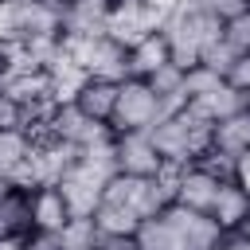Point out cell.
Segmentation results:
<instances>
[{
    "mask_svg": "<svg viewBox=\"0 0 250 250\" xmlns=\"http://www.w3.org/2000/svg\"><path fill=\"white\" fill-rule=\"evenodd\" d=\"M98 250H137V238H117V234H102Z\"/></svg>",
    "mask_w": 250,
    "mask_h": 250,
    "instance_id": "1f68e13d",
    "label": "cell"
},
{
    "mask_svg": "<svg viewBox=\"0 0 250 250\" xmlns=\"http://www.w3.org/2000/svg\"><path fill=\"white\" fill-rule=\"evenodd\" d=\"M55 242H59V250H98V242H102V230H98L94 215H90V219H82V215H70V219L62 223V230L55 234Z\"/></svg>",
    "mask_w": 250,
    "mask_h": 250,
    "instance_id": "ffe728a7",
    "label": "cell"
},
{
    "mask_svg": "<svg viewBox=\"0 0 250 250\" xmlns=\"http://www.w3.org/2000/svg\"><path fill=\"white\" fill-rule=\"evenodd\" d=\"M219 188H223V180L219 176H211V172H203L199 164H188L184 168V176H180V191H176V203L180 207H191V211H211V203H215V195H219Z\"/></svg>",
    "mask_w": 250,
    "mask_h": 250,
    "instance_id": "8fae6325",
    "label": "cell"
},
{
    "mask_svg": "<svg viewBox=\"0 0 250 250\" xmlns=\"http://www.w3.org/2000/svg\"><path fill=\"white\" fill-rule=\"evenodd\" d=\"M0 234H31V191H8L0 199Z\"/></svg>",
    "mask_w": 250,
    "mask_h": 250,
    "instance_id": "d6986e66",
    "label": "cell"
},
{
    "mask_svg": "<svg viewBox=\"0 0 250 250\" xmlns=\"http://www.w3.org/2000/svg\"><path fill=\"white\" fill-rule=\"evenodd\" d=\"M238 59H242V55H238L227 39H219V43H211V47L203 51V66H211V70H215V74H223V78H227V70H230Z\"/></svg>",
    "mask_w": 250,
    "mask_h": 250,
    "instance_id": "cb8c5ba5",
    "label": "cell"
},
{
    "mask_svg": "<svg viewBox=\"0 0 250 250\" xmlns=\"http://www.w3.org/2000/svg\"><path fill=\"white\" fill-rule=\"evenodd\" d=\"M211 250H250V238H246L242 230H230V234H223Z\"/></svg>",
    "mask_w": 250,
    "mask_h": 250,
    "instance_id": "f546056e",
    "label": "cell"
},
{
    "mask_svg": "<svg viewBox=\"0 0 250 250\" xmlns=\"http://www.w3.org/2000/svg\"><path fill=\"white\" fill-rule=\"evenodd\" d=\"M148 137H152L156 152L164 156V164H195V160L211 148V141H215V125L203 121L195 109L184 105L180 113L160 117V121L148 129Z\"/></svg>",
    "mask_w": 250,
    "mask_h": 250,
    "instance_id": "6da1fadb",
    "label": "cell"
},
{
    "mask_svg": "<svg viewBox=\"0 0 250 250\" xmlns=\"http://www.w3.org/2000/svg\"><path fill=\"white\" fill-rule=\"evenodd\" d=\"M62 51L102 82H125L129 78V51L117 47L109 35H62Z\"/></svg>",
    "mask_w": 250,
    "mask_h": 250,
    "instance_id": "3957f363",
    "label": "cell"
},
{
    "mask_svg": "<svg viewBox=\"0 0 250 250\" xmlns=\"http://www.w3.org/2000/svg\"><path fill=\"white\" fill-rule=\"evenodd\" d=\"M207 215L219 223V230H223V234L242 230V223L250 219V195H246L234 180H223V188H219V195H215V203H211V211H207Z\"/></svg>",
    "mask_w": 250,
    "mask_h": 250,
    "instance_id": "4fadbf2b",
    "label": "cell"
},
{
    "mask_svg": "<svg viewBox=\"0 0 250 250\" xmlns=\"http://www.w3.org/2000/svg\"><path fill=\"white\" fill-rule=\"evenodd\" d=\"M164 39H168L172 62L184 66V70H191V66L203 62V51L223 39V23H219L215 16H207V12L191 0L188 8H180V12H172V16L164 20Z\"/></svg>",
    "mask_w": 250,
    "mask_h": 250,
    "instance_id": "7a4b0ae2",
    "label": "cell"
},
{
    "mask_svg": "<svg viewBox=\"0 0 250 250\" xmlns=\"http://www.w3.org/2000/svg\"><path fill=\"white\" fill-rule=\"evenodd\" d=\"M59 191H62V199H66V211L70 215H82V219H90L98 207H102V195H105V184L102 180H94L86 168H70L66 172V180L59 184Z\"/></svg>",
    "mask_w": 250,
    "mask_h": 250,
    "instance_id": "9c48e42d",
    "label": "cell"
},
{
    "mask_svg": "<svg viewBox=\"0 0 250 250\" xmlns=\"http://www.w3.org/2000/svg\"><path fill=\"white\" fill-rule=\"evenodd\" d=\"M199 8H203L207 16H215L219 23H230V20H238L242 12H250V4H246V0H203Z\"/></svg>",
    "mask_w": 250,
    "mask_h": 250,
    "instance_id": "4316f807",
    "label": "cell"
},
{
    "mask_svg": "<svg viewBox=\"0 0 250 250\" xmlns=\"http://www.w3.org/2000/svg\"><path fill=\"white\" fill-rule=\"evenodd\" d=\"M94 223H98L102 234H117V238H137V227H141V219L133 211L117 207V203H102L94 211Z\"/></svg>",
    "mask_w": 250,
    "mask_h": 250,
    "instance_id": "44dd1931",
    "label": "cell"
},
{
    "mask_svg": "<svg viewBox=\"0 0 250 250\" xmlns=\"http://www.w3.org/2000/svg\"><path fill=\"white\" fill-rule=\"evenodd\" d=\"M223 82H227L223 74H215L211 66H203V62H199V66H191V70L184 74V94H188V102H195V98L211 94V90H215V86H223Z\"/></svg>",
    "mask_w": 250,
    "mask_h": 250,
    "instance_id": "603a6c76",
    "label": "cell"
},
{
    "mask_svg": "<svg viewBox=\"0 0 250 250\" xmlns=\"http://www.w3.org/2000/svg\"><path fill=\"white\" fill-rule=\"evenodd\" d=\"M102 203H117V207L133 211L141 223H145V219H156V215L168 207V199H164L156 176H152V180H141V176H121V172L105 184Z\"/></svg>",
    "mask_w": 250,
    "mask_h": 250,
    "instance_id": "8992f818",
    "label": "cell"
},
{
    "mask_svg": "<svg viewBox=\"0 0 250 250\" xmlns=\"http://www.w3.org/2000/svg\"><path fill=\"white\" fill-rule=\"evenodd\" d=\"M164 117L160 94L145 78H125L117 86V109H113V133H148Z\"/></svg>",
    "mask_w": 250,
    "mask_h": 250,
    "instance_id": "5b68a950",
    "label": "cell"
},
{
    "mask_svg": "<svg viewBox=\"0 0 250 250\" xmlns=\"http://www.w3.org/2000/svg\"><path fill=\"white\" fill-rule=\"evenodd\" d=\"M227 86H234L238 94H250V55H242V59L227 70Z\"/></svg>",
    "mask_w": 250,
    "mask_h": 250,
    "instance_id": "f1b7e54d",
    "label": "cell"
},
{
    "mask_svg": "<svg viewBox=\"0 0 250 250\" xmlns=\"http://www.w3.org/2000/svg\"><path fill=\"white\" fill-rule=\"evenodd\" d=\"M27 152H31V137L23 133V129H8V133H0V172L12 180V172L27 160Z\"/></svg>",
    "mask_w": 250,
    "mask_h": 250,
    "instance_id": "7402d4cb",
    "label": "cell"
},
{
    "mask_svg": "<svg viewBox=\"0 0 250 250\" xmlns=\"http://www.w3.org/2000/svg\"><path fill=\"white\" fill-rule=\"evenodd\" d=\"M0 4H4V0H0Z\"/></svg>",
    "mask_w": 250,
    "mask_h": 250,
    "instance_id": "f35d334b",
    "label": "cell"
},
{
    "mask_svg": "<svg viewBox=\"0 0 250 250\" xmlns=\"http://www.w3.org/2000/svg\"><path fill=\"white\" fill-rule=\"evenodd\" d=\"M195 4H203V0H195Z\"/></svg>",
    "mask_w": 250,
    "mask_h": 250,
    "instance_id": "74e56055",
    "label": "cell"
},
{
    "mask_svg": "<svg viewBox=\"0 0 250 250\" xmlns=\"http://www.w3.org/2000/svg\"><path fill=\"white\" fill-rule=\"evenodd\" d=\"M23 125H27L23 105H20V102H12L8 94H0V133H8V129H23Z\"/></svg>",
    "mask_w": 250,
    "mask_h": 250,
    "instance_id": "83f0119b",
    "label": "cell"
},
{
    "mask_svg": "<svg viewBox=\"0 0 250 250\" xmlns=\"http://www.w3.org/2000/svg\"><path fill=\"white\" fill-rule=\"evenodd\" d=\"M223 39L238 51V55H250V12H242L238 20L223 23Z\"/></svg>",
    "mask_w": 250,
    "mask_h": 250,
    "instance_id": "484cf974",
    "label": "cell"
},
{
    "mask_svg": "<svg viewBox=\"0 0 250 250\" xmlns=\"http://www.w3.org/2000/svg\"><path fill=\"white\" fill-rule=\"evenodd\" d=\"M0 250H27V234H0Z\"/></svg>",
    "mask_w": 250,
    "mask_h": 250,
    "instance_id": "836d02e7",
    "label": "cell"
},
{
    "mask_svg": "<svg viewBox=\"0 0 250 250\" xmlns=\"http://www.w3.org/2000/svg\"><path fill=\"white\" fill-rule=\"evenodd\" d=\"M117 86H121V82H102V78H90V82L82 86V94L74 98V105H78L90 121L109 125V121H113V109H117Z\"/></svg>",
    "mask_w": 250,
    "mask_h": 250,
    "instance_id": "5bb4252c",
    "label": "cell"
},
{
    "mask_svg": "<svg viewBox=\"0 0 250 250\" xmlns=\"http://www.w3.org/2000/svg\"><path fill=\"white\" fill-rule=\"evenodd\" d=\"M215 148H223V152H230L234 160L242 156V152H250V105L246 109H238L234 117H227V121H219L215 125V141H211Z\"/></svg>",
    "mask_w": 250,
    "mask_h": 250,
    "instance_id": "e0dca14e",
    "label": "cell"
},
{
    "mask_svg": "<svg viewBox=\"0 0 250 250\" xmlns=\"http://www.w3.org/2000/svg\"><path fill=\"white\" fill-rule=\"evenodd\" d=\"M160 168H164V156L156 152L148 133H117V172L121 176L152 180Z\"/></svg>",
    "mask_w": 250,
    "mask_h": 250,
    "instance_id": "52a82bcc",
    "label": "cell"
},
{
    "mask_svg": "<svg viewBox=\"0 0 250 250\" xmlns=\"http://www.w3.org/2000/svg\"><path fill=\"white\" fill-rule=\"evenodd\" d=\"M164 12L148 0H109V12H105V35L117 43V47H137L141 39L164 31Z\"/></svg>",
    "mask_w": 250,
    "mask_h": 250,
    "instance_id": "277c9868",
    "label": "cell"
},
{
    "mask_svg": "<svg viewBox=\"0 0 250 250\" xmlns=\"http://www.w3.org/2000/svg\"><path fill=\"white\" fill-rule=\"evenodd\" d=\"M27 250H59L55 234H27Z\"/></svg>",
    "mask_w": 250,
    "mask_h": 250,
    "instance_id": "d6a6232c",
    "label": "cell"
},
{
    "mask_svg": "<svg viewBox=\"0 0 250 250\" xmlns=\"http://www.w3.org/2000/svg\"><path fill=\"white\" fill-rule=\"evenodd\" d=\"M8 191H20V188H16V184H12V180H8V176H4V172H0V199H4V195H8Z\"/></svg>",
    "mask_w": 250,
    "mask_h": 250,
    "instance_id": "d590c367",
    "label": "cell"
},
{
    "mask_svg": "<svg viewBox=\"0 0 250 250\" xmlns=\"http://www.w3.org/2000/svg\"><path fill=\"white\" fill-rule=\"evenodd\" d=\"M188 109H195L203 121H211V125H219V121H227V117H234L238 109H246V94H238L234 86H215L211 94H203V98H195V102H188Z\"/></svg>",
    "mask_w": 250,
    "mask_h": 250,
    "instance_id": "9a60e30c",
    "label": "cell"
},
{
    "mask_svg": "<svg viewBox=\"0 0 250 250\" xmlns=\"http://www.w3.org/2000/svg\"><path fill=\"white\" fill-rule=\"evenodd\" d=\"M195 164H199L203 172L219 176V180H234V164H238V160H234L230 152H223V148H215V145H211V148H207V152H203Z\"/></svg>",
    "mask_w": 250,
    "mask_h": 250,
    "instance_id": "d4e9b609",
    "label": "cell"
},
{
    "mask_svg": "<svg viewBox=\"0 0 250 250\" xmlns=\"http://www.w3.org/2000/svg\"><path fill=\"white\" fill-rule=\"evenodd\" d=\"M78 168H86L94 180L109 184V180L117 176V137H109V141H98V145H86V148H78Z\"/></svg>",
    "mask_w": 250,
    "mask_h": 250,
    "instance_id": "ac0fdd59",
    "label": "cell"
},
{
    "mask_svg": "<svg viewBox=\"0 0 250 250\" xmlns=\"http://www.w3.org/2000/svg\"><path fill=\"white\" fill-rule=\"evenodd\" d=\"M234 184L250 195V152H242V156H238V164H234Z\"/></svg>",
    "mask_w": 250,
    "mask_h": 250,
    "instance_id": "4dcf8cb0",
    "label": "cell"
},
{
    "mask_svg": "<svg viewBox=\"0 0 250 250\" xmlns=\"http://www.w3.org/2000/svg\"><path fill=\"white\" fill-rule=\"evenodd\" d=\"M70 219L66 199L59 188H35L31 191V234H59Z\"/></svg>",
    "mask_w": 250,
    "mask_h": 250,
    "instance_id": "7c38bea8",
    "label": "cell"
},
{
    "mask_svg": "<svg viewBox=\"0 0 250 250\" xmlns=\"http://www.w3.org/2000/svg\"><path fill=\"white\" fill-rule=\"evenodd\" d=\"M164 62H172L164 31H156V35L141 39L137 47H129V78H145V82H148V78H152Z\"/></svg>",
    "mask_w": 250,
    "mask_h": 250,
    "instance_id": "2e32d148",
    "label": "cell"
},
{
    "mask_svg": "<svg viewBox=\"0 0 250 250\" xmlns=\"http://www.w3.org/2000/svg\"><path fill=\"white\" fill-rule=\"evenodd\" d=\"M164 223L191 246V250H211L219 238H223V230H219V223L211 219V215H203V211H191V207H180V203H168L164 211Z\"/></svg>",
    "mask_w": 250,
    "mask_h": 250,
    "instance_id": "ba28073f",
    "label": "cell"
},
{
    "mask_svg": "<svg viewBox=\"0 0 250 250\" xmlns=\"http://www.w3.org/2000/svg\"><path fill=\"white\" fill-rule=\"evenodd\" d=\"M47 86H51V98L59 102V105H74V98L82 94V86L90 82V74L66 55V51H59L51 62H47Z\"/></svg>",
    "mask_w": 250,
    "mask_h": 250,
    "instance_id": "30bf717a",
    "label": "cell"
},
{
    "mask_svg": "<svg viewBox=\"0 0 250 250\" xmlns=\"http://www.w3.org/2000/svg\"><path fill=\"white\" fill-rule=\"evenodd\" d=\"M246 4H250V0H246Z\"/></svg>",
    "mask_w": 250,
    "mask_h": 250,
    "instance_id": "ab89813d",
    "label": "cell"
},
{
    "mask_svg": "<svg viewBox=\"0 0 250 250\" xmlns=\"http://www.w3.org/2000/svg\"><path fill=\"white\" fill-rule=\"evenodd\" d=\"M148 4H156L164 16H172V12H180V8H188L191 0H148Z\"/></svg>",
    "mask_w": 250,
    "mask_h": 250,
    "instance_id": "e575fe53",
    "label": "cell"
},
{
    "mask_svg": "<svg viewBox=\"0 0 250 250\" xmlns=\"http://www.w3.org/2000/svg\"><path fill=\"white\" fill-rule=\"evenodd\" d=\"M4 4H39V0H4Z\"/></svg>",
    "mask_w": 250,
    "mask_h": 250,
    "instance_id": "8d00e7d4",
    "label": "cell"
}]
</instances>
